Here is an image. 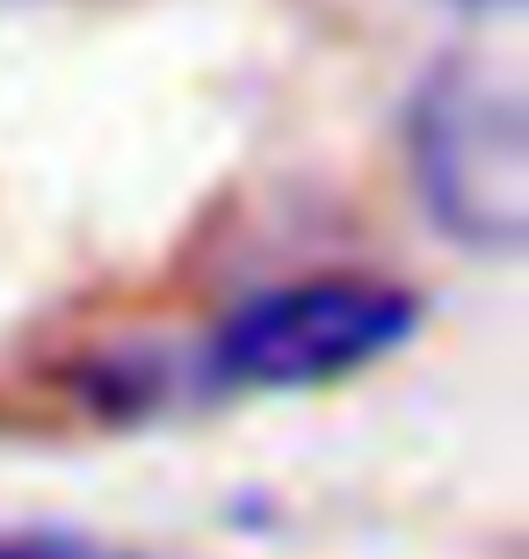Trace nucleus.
Masks as SVG:
<instances>
[{"mask_svg": "<svg viewBox=\"0 0 529 559\" xmlns=\"http://www.w3.org/2000/svg\"><path fill=\"white\" fill-rule=\"evenodd\" d=\"M407 175L428 226L508 262L529 240V109L493 59H435L407 95Z\"/></svg>", "mask_w": 529, "mask_h": 559, "instance_id": "1", "label": "nucleus"}, {"mask_svg": "<svg viewBox=\"0 0 529 559\" xmlns=\"http://www.w3.org/2000/svg\"><path fill=\"white\" fill-rule=\"evenodd\" d=\"M421 328V298L385 276H298L218 320L204 371L247 393H298L370 371Z\"/></svg>", "mask_w": 529, "mask_h": 559, "instance_id": "2", "label": "nucleus"}, {"mask_svg": "<svg viewBox=\"0 0 529 559\" xmlns=\"http://www.w3.org/2000/svg\"><path fill=\"white\" fill-rule=\"evenodd\" d=\"M0 559H139V552H109L87 538H0Z\"/></svg>", "mask_w": 529, "mask_h": 559, "instance_id": "3", "label": "nucleus"}]
</instances>
